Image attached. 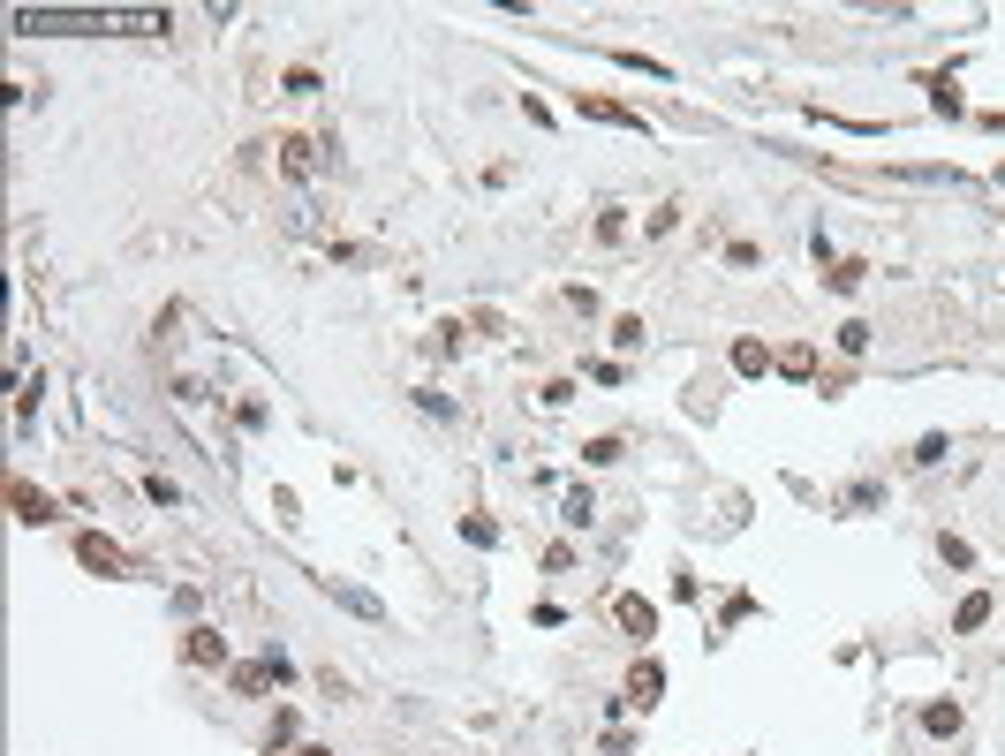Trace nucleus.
Returning <instances> with one entry per match:
<instances>
[{"label":"nucleus","instance_id":"nucleus-1","mask_svg":"<svg viewBox=\"0 0 1005 756\" xmlns=\"http://www.w3.org/2000/svg\"><path fill=\"white\" fill-rule=\"evenodd\" d=\"M16 31H53V38H167V8H16Z\"/></svg>","mask_w":1005,"mask_h":756},{"label":"nucleus","instance_id":"nucleus-2","mask_svg":"<svg viewBox=\"0 0 1005 756\" xmlns=\"http://www.w3.org/2000/svg\"><path fill=\"white\" fill-rule=\"evenodd\" d=\"M288 651H265V658H250V666H235V696H273V688H288Z\"/></svg>","mask_w":1005,"mask_h":756},{"label":"nucleus","instance_id":"nucleus-3","mask_svg":"<svg viewBox=\"0 0 1005 756\" xmlns=\"http://www.w3.org/2000/svg\"><path fill=\"white\" fill-rule=\"evenodd\" d=\"M76 560H84L91 575H106V583H121V575H129V552H121L114 537H99V530H84V537H76Z\"/></svg>","mask_w":1005,"mask_h":756},{"label":"nucleus","instance_id":"nucleus-4","mask_svg":"<svg viewBox=\"0 0 1005 756\" xmlns=\"http://www.w3.org/2000/svg\"><path fill=\"white\" fill-rule=\"evenodd\" d=\"M575 114H590V121H613V129H635V137L650 129V121L635 114V106H620V99H597V91H575Z\"/></svg>","mask_w":1005,"mask_h":756},{"label":"nucleus","instance_id":"nucleus-5","mask_svg":"<svg viewBox=\"0 0 1005 756\" xmlns=\"http://www.w3.org/2000/svg\"><path fill=\"white\" fill-rule=\"evenodd\" d=\"M182 658L189 666H227V636L197 620V628H182Z\"/></svg>","mask_w":1005,"mask_h":756},{"label":"nucleus","instance_id":"nucleus-6","mask_svg":"<svg viewBox=\"0 0 1005 756\" xmlns=\"http://www.w3.org/2000/svg\"><path fill=\"white\" fill-rule=\"evenodd\" d=\"M620 696H628L635 711H650V704L665 696V666H658V658H635V673H628V688H620Z\"/></svg>","mask_w":1005,"mask_h":756},{"label":"nucleus","instance_id":"nucleus-7","mask_svg":"<svg viewBox=\"0 0 1005 756\" xmlns=\"http://www.w3.org/2000/svg\"><path fill=\"white\" fill-rule=\"evenodd\" d=\"M8 507H16V522H31V530H46V522H53V499L46 492H38V484H8Z\"/></svg>","mask_w":1005,"mask_h":756},{"label":"nucleus","instance_id":"nucleus-8","mask_svg":"<svg viewBox=\"0 0 1005 756\" xmlns=\"http://www.w3.org/2000/svg\"><path fill=\"white\" fill-rule=\"evenodd\" d=\"M613 620L628 628L635 643H643V636H658V605H650V598H635V590H628V598H613Z\"/></svg>","mask_w":1005,"mask_h":756},{"label":"nucleus","instance_id":"nucleus-9","mask_svg":"<svg viewBox=\"0 0 1005 756\" xmlns=\"http://www.w3.org/2000/svg\"><path fill=\"white\" fill-rule=\"evenodd\" d=\"M280 174L310 182V174H318V144H310V137H280Z\"/></svg>","mask_w":1005,"mask_h":756},{"label":"nucleus","instance_id":"nucleus-10","mask_svg":"<svg viewBox=\"0 0 1005 756\" xmlns=\"http://www.w3.org/2000/svg\"><path fill=\"white\" fill-rule=\"evenodd\" d=\"M960 726H968V711H960L953 696H945V704H922V734H937V741H953Z\"/></svg>","mask_w":1005,"mask_h":756},{"label":"nucleus","instance_id":"nucleus-11","mask_svg":"<svg viewBox=\"0 0 1005 756\" xmlns=\"http://www.w3.org/2000/svg\"><path fill=\"white\" fill-rule=\"evenodd\" d=\"M975 628H990V590H968L953 613V636H975Z\"/></svg>","mask_w":1005,"mask_h":756},{"label":"nucleus","instance_id":"nucleus-12","mask_svg":"<svg viewBox=\"0 0 1005 756\" xmlns=\"http://www.w3.org/2000/svg\"><path fill=\"white\" fill-rule=\"evenodd\" d=\"M325 590H333V605H348L356 620H386V605H378L371 590H356V583H325Z\"/></svg>","mask_w":1005,"mask_h":756},{"label":"nucleus","instance_id":"nucleus-13","mask_svg":"<svg viewBox=\"0 0 1005 756\" xmlns=\"http://www.w3.org/2000/svg\"><path fill=\"white\" fill-rule=\"evenodd\" d=\"M771 363H779V356H771V348H764V341H733V371H741V378H756V371H771Z\"/></svg>","mask_w":1005,"mask_h":756},{"label":"nucleus","instance_id":"nucleus-14","mask_svg":"<svg viewBox=\"0 0 1005 756\" xmlns=\"http://www.w3.org/2000/svg\"><path fill=\"white\" fill-rule=\"evenodd\" d=\"M862 273H869L862 258H839L832 273H824V288H832V295H854V288H862Z\"/></svg>","mask_w":1005,"mask_h":756},{"label":"nucleus","instance_id":"nucleus-15","mask_svg":"<svg viewBox=\"0 0 1005 756\" xmlns=\"http://www.w3.org/2000/svg\"><path fill=\"white\" fill-rule=\"evenodd\" d=\"M930 106H937V114H968V99H960L953 76H930Z\"/></svg>","mask_w":1005,"mask_h":756},{"label":"nucleus","instance_id":"nucleus-16","mask_svg":"<svg viewBox=\"0 0 1005 756\" xmlns=\"http://www.w3.org/2000/svg\"><path fill=\"white\" fill-rule=\"evenodd\" d=\"M779 371H786V378H817V348H801V341L779 348Z\"/></svg>","mask_w":1005,"mask_h":756},{"label":"nucleus","instance_id":"nucleus-17","mask_svg":"<svg viewBox=\"0 0 1005 756\" xmlns=\"http://www.w3.org/2000/svg\"><path fill=\"white\" fill-rule=\"evenodd\" d=\"M892 182H945V189H960V167H892Z\"/></svg>","mask_w":1005,"mask_h":756},{"label":"nucleus","instance_id":"nucleus-18","mask_svg":"<svg viewBox=\"0 0 1005 756\" xmlns=\"http://www.w3.org/2000/svg\"><path fill=\"white\" fill-rule=\"evenodd\" d=\"M461 341H469V333H461V318H446V326H431V356H461Z\"/></svg>","mask_w":1005,"mask_h":756},{"label":"nucleus","instance_id":"nucleus-19","mask_svg":"<svg viewBox=\"0 0 1005 756\" xmlns=\"http://www.w3.org/2000/svg\"><path fill=\"white\" fill-rule=\"evenodd\" d=\"M590 515H597L590 484H575V492H567V507H560V522H575V530H582V522H590Z\"/></svg>","mask_w":1005,"mask_h":756},{"label":"nucleus","instance_id":"nucleus-20","mask_svg":"<svg viewBox=\"0 0 1005 756\" xmlns=\"http://www.w3.org/2000/svg\"><path fill=\"white\" fill-rule=\"evenodd\" d=\"M877 499H885V492H877V484H847V492H839V507H847V515H869Z\"/></svg>","mask_w":1005,"mask_h":756},{"label":"nucleus","instance_id":"nucleus-21","mask_svg":"<svg viewBox=\"0 0 1005 756\" xmlns=\"http://www.w3.org/2000/svg\"><path fill=\"white\" fill-rule=\"evenodd\" d=\"M945 454H953V439H945V431H930V439H922V447H915V469H937V462H945Z\"/></svg>","mask_w":1005,"mask_h":756},{"label":"nucleus","instance_id":"nucleus-22","mask_svg":"<svg viewBox=\"0 0 1005 756\" xmlns=\"http://www.w3.org/2000/svg\"><path fill=\"white\" fill-rule=\"evenodd\" d=\"M862 348H869V326H862V318H847V326H839V356H862Z\"/></svg>","mask_w":1005,"mask_h":756},{"label":"nucleus","instance_id":"nucleus-23","mask_svg":"<svg viewBox=\"0 0 1005 756\" xmlns=\"http://www.w3.org/2000/svg\"><path fill=\"white\" fill-rule=\"evenodd\" d=\"M280 91H288V99H310V91H318V69H288V76H280Z\"/></svg>","mask_w":1005,"mask_h":756},{"label":"nucleus","instance_id":"nucleus-24","mask_svg":"<svg viewBox=\"0 0 1005 756\" xmlns=\"http://www.w3.org/2000/svg\"><path fill=\"white\" fill-rule=\"evenodd\" d=\"M620 235H628V220H620V205H605L597 212V242H620Z\"/></svg>","mask_w":1005,"mask_h":756},{"label":"nucleus","instance_id":"nucleus-25","mask_svg":"<svg viewBox=\"0 0 1005 756\" xmlns=\"http://www.w3.org/2000/svg\"><path fill=\"white\" fill-rule=\"evenodd\" d=\"M582 462H590V469H605V462H620V439H590V447H582Z\"/></svg>","mask_w":1005,"mask_h":756},{"label":"nucleus","instance_id":"nucleus-26","mask_svg":"<svg viewBox=\"0 0 1005 756\" xmlns=\"http://www.w3.org/2000/svg\"><path fill=\"white\" fill-rule=\"evenodd\" d=\"M461 537H469V545H499V530L484 515H461Z\"/></svg>","mask_w":1005,"mask_h":756},{"label":"nucleus","instance_id":"nucleus-27","mask_svg":"<svg viewBox=\"0 0 1005 756\" xmlns=\"http://www.w3.org/2000/svg\"><path fill=\"white\" fill-rule=\"evenodd\" d=\"M937 560H945V567H975V552L960 545V537H937Z\"/></svg>","mask_w":1005,"mask_h":756},{"label":"nucleus","instance_id":"nucleus-28","mask_svg":"<svg viewBox=\"0 0 1005 756\" xmlns=\"http://www.w3.org/2000/svg\"><path fill=\"white\" fill-rule=\"evenodd\" d=\"M613 348H643V318H613Z\"/></svg>","mask_w":1005,"mask_h":756},{"label":"nucleus","instance_id":"nucleus-29","mask_svg":"<svg viewBox=\"0 0 1005 756\" xmlns=\"http://www.w3.org/2000/svg\"><path fill=\"white\" fill-rule=\"evenodd\" d=\"M597 741H605V756H635V734H628V726H605Z\"/></svg>","mask_w":1005,"mask_h":756},{"label":"nucleus","instance_id":"nucleus-30","mask_svg":"<svg viewBox=\"0 0 1005 756\" xmlns=\"http://www.w3.org/2000/svg\"><path fill=\"white\" fill-rule=\"evenodd\" d=\"M613 61H620V69H643V76H665V61H650V53H628V46H620Z\"/></svg>","mask_w":1005,"mask_h":756},{"label":"nucleus","instance_id":"nucleus-31","mask_svg":"<svg viewBox=\"0 0 1005 756\" xmlns=\"http://www.w3.org/2000/svg\"><path fill=\"white\" fill-rule=\"evenodd\" d=\"M295 756H333V749H318V741H310V749H295Z\"/></svg>","mask_w":1005,"mask_h":756},{"label":"nucleus","instance_id":"nucleus-32","mask_svg":"<svg viewBox=\"0 0 1005 756\" xmlns=\"http://www.w3.org/2000/svg\"><path fill=\"white\" fill-rule=\"evenodd\" d=\"M998 182H1005V167H998Z\"/></svg>","mask_w":1005,"mask_h":756}]
</instances>
